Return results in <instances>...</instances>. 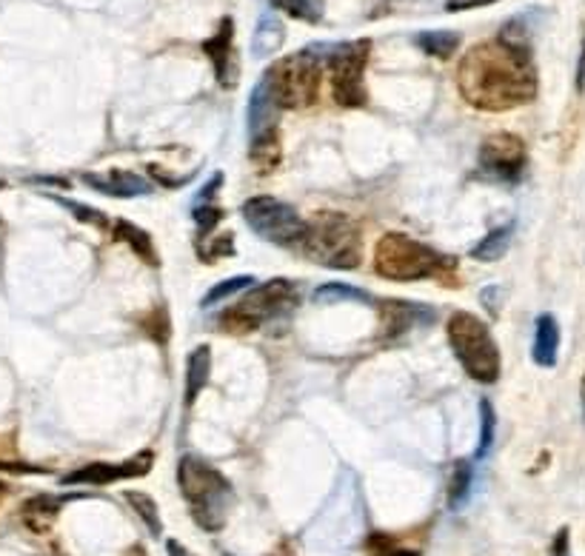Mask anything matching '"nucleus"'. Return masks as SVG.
Here are the masks:
<instances>
[{
	"mask_svg": "<svg viewBox=\"0 0 585 556\" xmlns=\"http://www.w3.org/2000/svg\"><path fill=\"white\" fill-rule=\"evenodd\" d=\"M377 556H421L417 551H403V548H391V545H386L383 554H377Z\"/></svg>",
	"mask_w": 585,
	"mask_h": 556,
	"instance_id": "34",
	"label": "nucleus"
},
{
	"mask_svg": "<svg viewBox=\"0 0 585 556\" xmlns=\"http://www.w3.org/2000/svg\"><path fill=\"white\" fill-rule=\"evenodd\" d=\"M583 408H585V383H583Z\"/></svg>",
	"mask_w": 585,
	"mask_h": 556,
	"instance_id": "37",
	"label": "nucleus"
},
{
	"mask_svg": "<svg viewBox=\"0 0 585 556\" xmlns=\"http://www.w3.org/2000/svg\"><path fill=\"white\" fill-rule=\"evenodd\" d=\"M3 491H7V485H3V482H0V494H3Z\"/></svg>",
	"mask_w": 585,
	"mask_h": 556,
	"instance_id": "36",
	"label": "nucleus"
},
{
	"mask_svg": "<svg viewBox=\"0 0 585 556\" xmlns=\"http://www.w3.org/2000/svg\"><path fill=\"white\" fill-rule=\"evenodd\" d=\"M83 181H86V186L100 191V195L123 197V200L146 197L155 191V183H149L146 177H141V174L135 172H121V169H114V172L106 174H83Z\"/></svg>",
	"mask_w": 585,
	"mask_h": 556,
	"instance_id": "14",
	"label": "nucleus"
},
{
	"mask_svg": "<svg viewBox=\"0 0 585 556\" xmlns=\"http://www.w3.org/2000/svg\"><path fill=\"white\" fill-rule=\"evenodd\" d=\"M317 302H371V294L349 283H326L315 292Z\"/></svg>",
	"mask_w": 585,
	"mask_h": 556,
	"instance_id": "25",
	"label": "nucleus"
},
{
	"mask_svg": "<svg viewBox=\"0 0 585 556\" xmlns=\"http://www.w3.org/2000/svg\"><path fill=\"white\" fill-rule=\"evenodd\" d=\"M368 40H352V44L326 46V69L331 72V91L334 100L345 109H361L366 106V63H368Z\"/></svg>",
	"mask_w": 585,
	"mask_h": 556,
	"instance_id": "9",
	"label": "nucleus"
},
{
	"mask_svg": "<svg viewBox=\"0 0 585 556\" xmlns=\"http://www.w3.org/2000/svg\"><path fill=\"white\" fill-rule=\"evenodd\" d=\"M458 86L465 103L483 112H505L537 95V69L528 44L497 38L465 52L458 69Z\"/></svg>",
	"mask_w": 585,
	"mask_h": 556,
	"instance_id": "1",
	"label": "nucleus"
},
{
	"mask_svg": "<svg viewBox=\"0 0 585 556\" xmlns=\"http://www.w3.org/2000/svg\"><path fill=\"white\" fill-rule=\"evenodd\" d=\"M474 485V468L468 459H460L458 466L451 468V480H449V505L451 508H460V505L468 499Z\"/></svg>",
	"mask_w": 585,
	"mask_h": 556,
	"instance_id": "23",
	"label": "nucleus"
},
{
	"mask_svg": "<svg viewBox=\"0 0 585 556\" xmlns=\"http://www.w3.org/2000/svg\"><path fill=\"white\" fill-rule=\"evenodd\" d=\"M280 112L283 109H280L278 98L271 95L266 77H263L252 89V98H248V137H252V146L278 140Z\"/></svg>",
	"mask_w": 585,
	"mask_h": 556,
	"instance_id": "11",
	"label": "nucleus"
},
{
	"mask_svg": "<svg viewBox=\"0 0 585 556\" xmlns=\"http://www.w3.org/2000/svg\"><path fill=\"white\" fill-rule=\"evenodd\" d=\"M495 431H497L495 406H491L488 399H480V443H477V454H474V459L486 457L488 448L495 445Z\"/></svg>",
	"mask_w": 585,
	"mask_h": 556,
	"instance_id": "28",
	"label": "nucleus"
},
{
	"mask_svg": "<svg viewBox=\"0 0 585 556\" xmlns=\"http://www.w3.org/2000/svg\"><path fill=\"white\" fill-rule=\"evenodd\" d=\"M151 452H143L137 457L126 459L121 466H112V462H95V466H86L81 471H72V474L63 477V485H109V482L118 480H135V477L149 474L151 468Z\"/></svg>",
	"mask_w": 585,
	"mask_h": 556,
	"instance_id": "12",
	"label": "nucleus"
},
{
	"mask_svg": "<svg viewBox=\"0 0 585 556\" xmlns=\"http://www.w3.org/2000/svg\"><path fill=\"white\" fill-rule=\"evenodd\" d=\"M203 52L209 54L211 66H215V77L223 89H234L237 86V61H234V23L232 17L220 21V29L215 32V38L203 44Z\"/></svg>",
	"mask_w": 585,
	"mask_h": 556,
	"instance_id": "13",
	"label": "nucleus"
},
{
	"mask_svg": "<svg viewBox=\"0 0 585 556\" xmlns=\"http://www.w3.org/2000/svg\"><path fill=\"white\" fill-rule=\"evenodd\" d=\"M497 0H446V9L449 12H465V9H480V7H491Z\"/></svg>",
	"mask_w": 585,
	"mask_h": 556,
	"instance_id": "30",
	"label": "nucleus"
},
{
	"mask_svg": "<svg viewBox=\"0 0 585 556\" xmlns=\"http://www.w3.org/2000/svg\"><path fill=\"white\" fill-rule=\"evenodd\" d=\"M211 374V348L200 346L188 354L186 362V408L195 406V399L200 397L203 388L209 385Z\"/></svg>",
	"mask_w": 585,
	"mask_h": 556,
	"instance_id": "17",
	"label": "nucleus"
},
{
	"mask_svg": "<svg viewBox=\"0 0 585 556\" xmlns=\"http://www.w3.org/2000/svg\"><path fill=\"white\" fill-rule=\"evenodd\" d=\"M66 206H69V209H72V211H75V214H77V218L83 220V223H95V226H100V228H103V226H109V220H106L103 214H100V211L83 209L81 203H66Z\"/></svg>",
	"mask_w": 585,
	"mask_h": 556,
	"instance_id": "29",
	"label": "nucleus"
},
{
	"mask_svg": "<svg viewBox=\"0 0 585 556\" xmlns=\"http://www.w3.org/2000/svg\"><path fill=\"white\" fill-rule=\"evenodd\" d=\"M577 89H585V35H583V46H580V63H577Z\"/></svg>",
	"mask_w": 585,
	"mask_h": 556,
	"instance_id": "31",
	"label": "nucleus"
},
{
	"mask_svg": "<svg viewBox=\"0 0 585 556\" xmlns=\"http://www.w3.org/2000/svg\"><path fill=\"white\" fill-rule=\"evenodd\" d=\"M255 277H248V274H241V277H229L223 280V283H218V286H211L209 292H206V297H203V309H211V306H218V302H226L229 297H237L241 292H248V288H255Z\"/></svg>",
	"mask_w": 585,
	"mask_h": 556,
	"instance_id": "24",
	"label": "nucleus"
},
{
	"mask_svg": "<svg viewBox=\"0 0 585 556\" xmlns=\"http://www.w3.org/2000/svg\"><path fill=\"white\" fill-rule=\"evenodd\" d=\"M303 251L329 269H357L363 257L361 228L345 214L324 211L308 223Z\"/></svg>",
	"mask_w": 585,
	"mask_h": 556,
	"instance_id": "5",
	"label": "nucleus"
},
{
	"mask_svg": "<svg viewBox=\"0 0 585 556\" xmlns=\"http://www.w3.org/2000/svg\"><path fill=\"white\" fill-rule=\"evenodd\" d=\"M511 234H514V226H511V223L509 226L495 228V232H488L486 237L474 246L472 257L474 260H483V263H495V260H500V257L509 251Z\"/></svg>",
	"mask_w": 585,
	"mask_h": 556,
	"instance_id": "20",
	"label": "nucleus"
},
{
	"mask_svg": "<svg viewBox=\"0 0 585 556\" xmlns=\"http://www.w3.org/2000/svg\"><path fill=\"white\" fill-rule=\"evenodd\" d=\"M326 52L324 44L303 49L297 54H289L283 61L266 72L271 95L278 98L280 109H308L320 98V81H324Z\"/></svg>",
	"mask_w": 585,
	"mask_h": 556,
	"instance_id": "3",
	"label": "nucleus"
},
{
	"mask_svg": "<svg viewBox=\"0 0 585 556\" xmlns=\"http://www.w3.org/2000/svg\"><path fill=\"white\" fill-rule=\"evenodd\" d=\"M129 505L135 508L137 517L143 519V526L149 528L151 536H160L163 526H160V514H158V503L151 499L149 494H143V491H129L126 494Z\"/></svg>",
	"mask_w": 585,
	"mask_h": 556,
	"instance_id": "27",
	"label": "nucleus"
},
{
	"mask_svg": "<svg viewBox=\"0 0 585 556\" xmlns=\"http://www.w3.org/2000/svg\"><path fill=\"white\" fill-rule=\"evenodd\" d=\"M534 362L543 366V369H554L557 354H560V325L551 314L537 317V325H534Z\"/></svg>",
	"mask_w": 585,
	"mask_h": 556,
	"instance_id": "15",
	"label": "nucleus"
},
{
	"mask_svg": "<svg viewBox=\"0 0 585 556\" xmlns=\"http://www.w3.org/2000/svg\"><path fill=\"white\" fill-rule=\"evenodd\" d=\"M58 511H61V499H52V496H38V499H29V503L23 505V522H26L32 531L44 534L46 528L54 522Z\"/></svg>",
	"mask_w": 585,
	"mask_h": 556,
	"instance_id": "19",
	"label": "nucleus"
},
{
	"mask_svg": "<svg viewBox=\"0 0 585 556\" xmlns=\"http://www.w3.org/2000/svg\"><path fill=\"white\" fill-rule=\"evenodd\" d=\"M178 485L195 522L206 531H220L226 526V514L232 505V485L220 474L218 468L206 459L186 454L178 466Z\"/></svg>",
	"mask_w": 585,
	"mask_h": 556,
	"instance_id": "2",
	"label": "nucleus"
},
{
	"mask_svg": "<svg viewBox=\"0 0 585 556\" xmlns=\"http://www.w3.org/2000/svg\"><path fill=\"white\" fill-rule=\"evenodd\" d=\"M283 15L303 23H320L326 17V0H269Z\"/></svg>",
	"mask_w": 585,
	"mask_h": 556,
	"instance_id": "22",
	"label": "nucleus"
},
{
	"mask_svg": "<svg viewBox=\"0 0 585 556\" xmlns=\"http://www.w3.org/2000/svg\"><path fill=\"white\" fill-rule=\"evenodd\" d=\"M126 556H146V554H143V551L141 548H132V551H129V554Z\"/></svg>",
	"mask_w": 585,
	"mask_h": 556,
	"instance_id": "35",
	"label": "nucleus"
},
{
	"mask_svg": "<svg viewBox=\"0 0 585 556\" xmlns=\"http://www.w3.org/2000/svg\"><path fill=\"white\" fill-rule=\"evenodd\" d=\"M241 214L248 223V228H252L257 237H263V240L275 243V246L280 248H289V251H303L308 223L292 206L278 200V197H252V200L243 203Z\"/></svg>",
	"mask_w": 585,
	"mask_h": 556,
	"instance_id": "8",
	"label": "nucleus"
},
{
	"mask_svg": "<svg viewBox=\"0 0 585 556\" xmlns=\"http://www.w3.org/2000/svg\"><path fill=\"white\" fill-rule=\"evenodd\" d=\"M449 343L465 374L483 385L500 380V348L483 320L468 311H458L449 320Z\"/></svg>",
	"mask_w": 585,
	"mask_h": 556,
	"instance_id": "6",
	"label": "nucleus"
},
{
	"mask_svg": "<svg viewBox=\"0 0 585 556\" xmlns=\"http://www.w3.org/2000/svg\"><path fill=\"white\" fill-rule=\"evenodd\" d=\"M0 188H3V183H0Z\"/></svg>",
	"mask_w": 585,
	"mask_h": 556,
	"instance_id": "38",
	"label": "nucleus"
},
{
	"mask_svg": "<svg viewBox=\"0 0 585 556\" xmlns=\"http://www.w3.org/2000/svg\"><path fill=\"white\" fill-rule=\"evenodd\" d=\"M480 165L495 181L517 183L525 169V144L509 132L486 137V144L480 146Z\"/></svg>",
	"mask_w": 585,
	"mask_h": 556,
	"instance_id": "10",
	"label": "nucleus"
},
{
	"mask_svg": "<svg viewBox=\"0 0 585 556\" xmlns=\"http://www.w3.org/2000/svg\"><path fill=\"white\" fill-rule=\"evenodd\" d=\"M414 44L421 46L423 52L431 54V58H451V54L458 52L460 46V35L458 32H449V29H435V32H421L417 38H414Z\"/></svg>",
	"mask_w": 585,
	"mask_h": 556,
	"instance_id": "21",
	"label": "nucleus"
},
{
	"mask_svg": "<svg viewBox=\"0 0 585 556\" xmlns=\"http://www.w3.org/2000/svg\"><path fill=\"white\" fill-rule=\"evenodd\" d=\"M285 40V26L275 12H263L260 21L255 26V35H252V54L257 61H266L275 52H280V46Z\"/></svg>",
	"mask_w": 585,
	"mask_h": 556,
	"instance_id": "16",
	"label": "nucleus"
},
{
	"mask_svg": "<svg viewBox=\"0 0 585 556\" xmlns=\"http://www.w3.org/2000/svg\"><path fill=\"white\" fill-rule=\"evenodd\" d=\"M565 542H569V531H560L554 542V556H565Z\"/></svg>",
	"mask_w": 585,
	"mask_h": 556,
	"instance_id": "33",
	"label": "nucleus"
},
{
	"mask_svg": "<svg viewBox=\"0 0 585 556\" xmlns=\"http://www.w3.org/2000/svg\"><path fill=\"white\" fill-rule=\"evenodd\" d=\"M294 306H297V288L285 280H271V283L248 288L241 302L229 306L218 317V325L229 334H248V331H257L271 320L292 314Z\"/></svg>",
	"mask_w": 585,
	"mask_h": 556,
	"instance_id": "7",
	"label": "nucleus"
},
{
	"mask_svg": "<svg viewBox=\"0 0 585 556\" xmlns=\"http://www.w3.org/2000/svg\"><path fill=\"white\" fill-rule=\"evenodd\" d=\"M114 226H118V237L135 248L137 255H141L146 263H151V265L158 263V257H155V246H151V237L143 232L141 226H132V223H126V220H118Z\"/></svg>",
	"mask_w": 585,
	"mask_h": 556,
	"instance_id": "26",
	"label": "nucleus"
},
{
	"mask_svg": "<svg viewBox=\"0 0 585 556\" xmlns=\"http://www.w3.org/2000/svg\"><path fill=\"white\" fill-rule=\"evenodd\" d=\"M451 265L458 263H451L449 257H443L431 246L412 240V237H405L400 232L383 234L375 248V271L380 277L394 280V283L437 277V274L449 271Z\"/></svg>",
	"mask_w": 585,
	"mask_h": 556,
	"instance_id": "4",
	"label": "nucleus"
},
{
	"mask_svg": "<svg viewBox=\"0 0 585 556\" xmlns=\"http://www.w3.org/2000/svg\"><path fill=\"white\" fill-rule=\"evenodd\" d=\"M435 311L423 309V306H414V302H391L383 309V323L389 325V334H403V331H412L414 320L421 325L431 323Z\"/></svg>",
	"mask_w": 585,
	"mask_h": 556,
	"instance_id": "18",
	"label": "nucleus"
},
{
	"mask_svg": "<svg viewBox=\"0 0 585 556\" xmlns=\"http://www.w3.org/2000/svg\"><path fill=\"white\" fill-rule=\"evenodd\" d=\"M166 551H169V556H195V554H188V551L183 548V545L178 540L166 542Z\"/></svg>",
	"mask_w": 585,
	"mask_h": 556,
	"instance_id": "32",
	"label": "nucleus"
}]
</instances>
